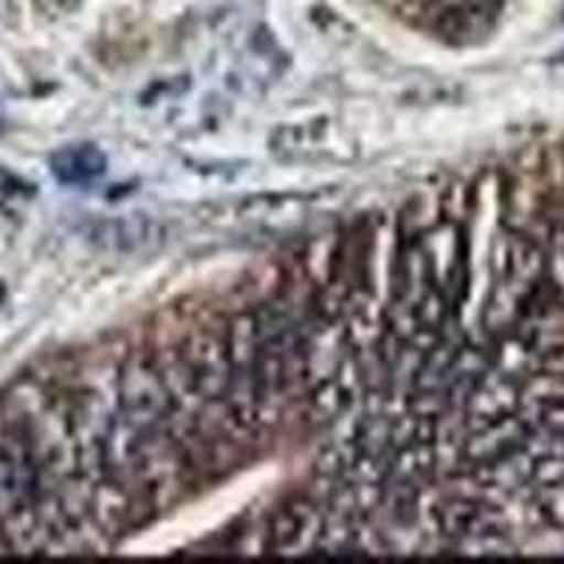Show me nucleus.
Here are the masks:
<instances>
[{"mask_svg":"<svg viewBox=\"0 0 564 564\" xmlns=\"http://www.w3.org/2000/svg\"><path fill=\"white\" fill-rule=\"evenodd\" d=\"M226 339H229V387L226 404L238 415L246 430L263 435V390H260V365H257V322L254 311L240 308L226 319Z\"/></svg>","mask_w":564,"mask_h":564,"instance_id":"1","label":"nucleus"},{"mask_svg":"<svg viewBox=\"0 0 564 564\" xmlns=\"http://www.w3.org/2000/svg\"><path fill=\"white\" fill-rule=\"evenodd\" d=\"M542 423H545V426H551V430L564 432V401H562V404L551 406V410L542 415Z\"/></svg>","mask_w":564,"mask_h":564,"instance_id":"13","label":"nucleus"},{"mask_svg":"<svg viewBox=\"0 0 564 564\" xmlns=\"http://www.w3.org/2000/svg\"><path fill=\"white\" fill-rule=\"evenodd\" d=\"M531 430L533 426L520 412H513V415L500 417V421L494 423H486V426H477V430H468L466 441H463L466 463L468 466H480V463H491L513 455V452L525 446Z\"/></svg>","mask_w":564,"mask_h":564,"instance_id":"8","label":"nucleus"},{"mask_svg":"<svg viewBox=\"0 0 564 564\" xmlns=\"http://www.w3.org/2000/svg\"><path fill=\"white\" fill-rule=\"evenodd\" d=\"M471 209H475V193L466 181H452L446 186V193L441 195V220H449V224L466 226L471 218Z\"/></svg>","mask_w":564,"mask_h":564,"instance_id":"11","label":"nucleus"},{"mask_svg":"<svg viewBox=\"0 0 564 564\" xmlns=\"http://www.w3.org/2000/svg\"><path fill=\"white\" fill-rule=\"evenodd\" d=\"M195 384L204 398H226L229 387V339H226V319L209 314L200 319L186 322L184 334L178 336Z\"/></svg>","mask_w":564,"mask_h":564,"instance_id":"3","label":"nucleus"},{"mask_svg":"<svg viewBox=\"0 0 564 564\" xmlns=\"http://www.w3.org/2000/svg\"><path fill=\"white\" fill-rule=\"evenodd\" d=\"M119 410L141 432L167 426L170 395L150 347H133L119 365Z\"/></svg>","mask_w":564,"mask_h":564,"instance_id":"2","label":"nucleus"},{"mask_svg":"<svg viewBox=\"0 0 564 564\" xmlns=\"http://www.w3.org/2000/svg\"><path fill=\"white\" fill-rule=\"evenodd\" d=\"M536 491H539V513H542L553 528L564 531V482L536 488Z\"/></svg>","mask_w":564,"mask_h":564,"instance_id":"12","label":"nucleus"},{"mask_svg":"<svg viewBox=\"0 0 564 564\" xmlns=\"http://www.w3.org/2000/svg\"><path fill=\"white\" fill-rule=\"evenodd\" d=\"M325 511L319 502L305 494H294L276 506L265 525V551L276 556H311L319 545Z\"/></svg>","mask_w":564,"mask_h":564,"instance_id":"6","label":"nucleus"},{"mask_svg":"<svg viewBox=\"0 0 564 564\" xmlns=\"http://www.w3.org/2000/svg\"><path fill=\"white\" fill-rule=\"evenodd\" d=\"M517 410H520V381L506 376L491 361V367L482 372L471 395H468L466 406H463L466 426L468 430H477V426H486V423L513 415Z\"/></svg>","mask_w":564,"mask_h":564,"instance_id":"7","label":"nucleus"},{"mask_svg":"<svg viewBox=\"0 0 564 564\" xmlns=\"http://www.w3.org/2000/svg\"><path fill=\"white\" fill-rule=\"evenodd\" d=\"M553 63H556V65H564V48H562V52L556 54V57H553Z\"/></svg>","mask_w":564,"mask_h":564,"instance_id":"14","label":"nucleus"},{"mask_svg":"<svg viewBox=\"0 0 564 564\" xmlns=\"http://www.w3.org/2000/svg\"><path fill=\"white\" fill-rule=\"evenodd\" d=\"M97 240L113 251H124V254H144V251L159 249L167 240V229L150 215H128V218L108 220L97 229Z\"/></svg>","mask_w":564,"mask_h":564,"instance_id":"9","label":"nucleus"},{"mask_svg":"<svg viewBox=\"0 0 564 564\" xmlns=\"http://www.w3.org/2000/svg\"><path fill=\"white\" fill-rule=\"evenodd\" d=\"M542 361L564 352V296L551 276L528 294L522 314L511 330Z\"/></svg>","mask_w":564,"mask_h":564,"instance_id":"5","label":"nucleus"},{"mask_svg":"<svg viewBox=\"0 0 564 564\" xmlns=\"http://www.w3.org/2000/svg\"><path fill=\"white\" fill-rule=\"evenodd\" d=\"M417 240H421L423 257H426V265H430L432 285L446 296L452 311L460 314L463 302L468 296V280H471V271H468L466 226L441 220V224L432 226Z\"/></svg>","mask_w":564,"mask_h":564,"instance_id":"4","label":"nucleus"},{"mask_svg":"<svg viewBox=\"0 0 564 564\" xmlns=\"http://www.w3.org/2000/svg\"><path fill=\"white\" fill-rule=\"evenodd\" d=\"M108 159L94 144L63 148L52 155V170L63 184H90L105 175Z\"/></svg>","mask_w":564,"mask_h":564,"instance_id":"10","label":"nucleus"}]
</instances>
